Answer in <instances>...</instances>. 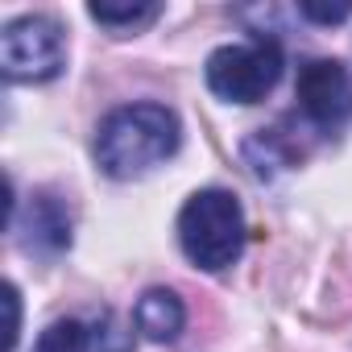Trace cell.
I'll list each match as a JSON object with an SVG mask.
<instances>
[{
  "mask_svg": "<svg viewBox=\"0 0 352 352\" xmlns=\"http://www.w3.org/2000/svg\"><path fill=\"white\" fill-rule=\"evenodd\" d=\"M183 141L179 116L166 104H124L108 112L96 133V162L112 179H133L149 166L166 162Z\"/></svg>",
  "mask_w": 352,
  "mask_h": 352,
  "instance_id": "cell-1",
  "label": "cell"
},
{
  "mask_svg": "<svg viewBox=\"0 0 352 352\" xmlns=\"http://www.w3.org/2000/svg\"><path fill=\"white\" fill-rule=\"evenodd\" d=\"M179 245L191 265L208 274L228 270L245 249V212L236 195L220 187L195 191L179 212Z\"/></svg>",
  "mask_w": 352,
  "mask_h": 352,
  "instance_id": "cell-2",
  "label": "cell"
},
{
  "mask_svg": "<svg viewBox=\"0 0 352 352\" xmlns=\"http://www.w3.org/2000/svg\"><path fill=\"white\" fill-rule=\"evenodd\" d=\"M282 46L265 34H253L249 42H232V46H220L208 54V87L228 100V104H257L265 100L278 79H282Z\"/></svg>",
  "mask_w": 352,
  "mask_h": 352,
  "instance_id": "cell-3",
  "label": "cell"
},
{
  "mask_svg": "<svg viewBox=\"0 0 352 352\" xmlns=\"http://www.w3.org/2000/svg\"><path fill=\"white\" fill-rule=\"evenodd\" d=\"M67 42L50 17H17L0 34V71L13 83H46L63 71Z\"/></svg>",
  "mask_w": 352,
  "mask_h": 352,
  "instance_id": "cell-4",
  "label": "cell"
},
{
  "mask_svg": "<svg viewBox=\"0 0 352 352\" xmlns=\"http://www.w3.org/2000/svg\"><path fill=\"white\" fill-rule=\"evenodd\" d=\"M298 108L319 133H340L352 120V75L336 58H311L298 71Z\"/></svg>",
  "mask_w": 352,
  "mask_h": 352,
  "instance_id": "cell-5",
  "label": "cell"
},
{
  "mask_svg": "<svg viewBox=\"0 0 352 352\" xmlns=\"http://www.w3.org/2000/svg\"><path fill=\"white\" fill-rule=\"evenodd\" d=\"M9 228L17 232L21 249H25V253H38V257H54V253H63V249L71 245V216H67L63 199H54V195H46V191L30 195L25 212L13 216Z\"/></svg>",
  "mask_w": 352,
  "mask_h": 352,
  "instance_id": "cell-6",
  "label": "cell"
},
{
  "mask_svg": "<svg viewBox=\"0 0 352 352\" xmlns=\"http://www.w3.org/2000/svg\"><path fill=\"white\" fill-rule=\"evenodd\" d=\"M133 319H137V331H141L145 340H153V344H170L174 336L183 331L187 311H183V302H179V294H174V290L153 286V290H145V294L137 298Z\"/></svg>",
  "mask_w": 352,
  "mask_h": 352,
  "instance_id": "cell-7",
  "label": "cell"
},
{
  "mask_svg": "<svg viewBox=\"0 0 352 352\" xmlns=\"http://www.w3.org/2000/svg\"><path fill=\"white\" fill-rule=\"evenodd\" d=\"M87 344H91V331L79 319H54L38 336L34 352H87Z\"/></svg>",
  "mask_w": 352,
  "mask_h": 352,
  "instance_id": "cell-8",
  "label": "cell"
},
{
  "mask_svg": "<svg viewBox=\"0 0 352 352\" xmlns=\"http://www.w3.org/2000/svg\"><path fill=\"white\" fill-rule=\"evenodd\" d=\"M87 13L100 21V25H112V30H133V25H145L157 17V5H87Z\"/></svg>",
  "mask_w": 352,
  "mask_h": 352,
  "instance_id": "cell-9",
  "label": "cell"
},
{
  "mask_svg": "<svg viewBox=\"0 0 352 352\" xmlns=\"http://www.w3.org/2000/svg\"><path fill=\"white\" fill-rule=\"evenodd\" d=\"M298 13L307 21H319V25H336V21H344L352 13V5H348V0H340V5H315V0H302Z\"/></svg>",
  "mask_w": 352,
  "mask_h": 352,
  "instance_id": "cell-10",
  "label": "cell"
},
{
  "mask_svg": "<svg viewBox=\"0 0 352 352\" xmlns=\"http://www.w3.org/2000/svg\"><path fill=\"white\" fill-rule=\"evenodd\" d=\"M5 307H9V327H5V352L17 348V331H21V294L13 282H5Z\"/></svg>",
  "mask_w": 352,
  "mask_h": 352,
  "instance_id": "cell-11",
  "label": "cell"
}]
</instances>
